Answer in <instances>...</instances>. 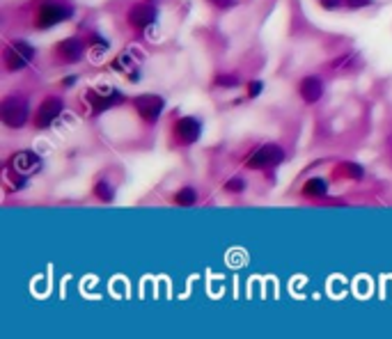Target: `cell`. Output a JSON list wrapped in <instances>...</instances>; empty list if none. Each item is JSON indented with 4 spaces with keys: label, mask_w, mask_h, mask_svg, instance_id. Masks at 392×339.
Masks as SVG:
<instances>
[{
    "label": "cell",
    "mask_w": 392,
    "mask_h": 339,
    "mask_svg": "<svg viewBox=\"0 0 392 339\" xmlns=\"http://www.w3.org/2000/svg\"><path fill=\"white\" fill-rule=\"evenodd\" d=\"M28 115H30V108H28L26 97H21V94L5 97L3 103H0V119L10 129H21L28 122Z\"/></svg>",
    "instance_id": "6da1fadb"
},
{
    "label": "cell",
    "mask_w": 392,
    "mask_h": 339,
    "mask_svg": "<svg viewBox=\"0 0 392 339\" xmlns=\"http://www.w3.org/2000/svg\"><path fill=\"white\" fill-rule=\"evenodd\" d=\"M35 58V49L28 42L19 39V42L10 44L5 49V65L10 71H21L30 65V60Z\"/></svg>",
    "instance_id": "7a4b0ae2"
},
{
    "label": "cell",
    "mask_w": 392,
    "mask_h": 339,
    "mask_svg": "<svg viewBox=\"0 0 392 339\" xmlns=\"http://www.w3.org/2000/svg\"><path fill=\"white\" fill-rule=\"evenodd\" d=\"M10 170L14 174H19V177H30V174L42 170V161H39V156L35 151L23 149V151H17L10 158Z\"/></svg>",
    "instance_id": "3957f363"
},
{
    "label": "cell",
    "mask_w": 392,
    "mask_h": 339,
    "mask_svg": "<svg viewBox=\"0 0 392 339\" xmlns=\"http://www.w3.org/2000/svg\"><path fill=\"white\" fill-rule=\"evenodd\" d=\"M133 106H136L138 115H140L145 122H156V119L161 117V113H163L165 101L158 97V94H140V97L133 101Z\"/></svg>",
    "instance_id": "277c9868"
},
{
    "label": "cell",
    "mask_w": 392,
    "mask_h": 339,
    "mask_svg": "<svg viewBox=\"0 0 392 339\" xmlns=\"http://www.w3.org/2000/svg\"><path fill=\"white\" fill-rule=\"evenodd\" d=\"M62 108H65L62 99H58V97L44 99L42 106L37 108V115H35V124H37V129H49L55 119L62 115Z\"/></svg>",
    "instance_id": "5b68a950"
},
{
    "label": "cell",
    "mask_w": 392,
    "mask_h": 339,
    "mask_svg": "<svg viewBox=\"0 0 392 339\" xmlns=\"http://www.w3.org/2000/svg\"><path fill=\"white\" fill-rule=\"evenodd\" d=\"M284 151L278 145H264L261 149H257L252 154V158L248 161V165L255 170H264V167H275L278 163H282Z\"/></svg>",
    "instance_id": "8992f818"
},
{
    "label": "cell",
    "mask_w": 392,
    "mask_h": 339,
    "mask_svg": "<svg viewBox=\"0 0 392 339\" xmlns=\"http://www.w3.org/2000/svg\"><path fill=\"white\" fill-rule=\"evenodd\" d=\"M71 17V10L65 5H58V3H46V5L39 7L37 14V26L39 28H51L55 23H62Z\"/></svg>",
    "instance_id": "52a82bcc"
},
{
    "label": "cell",
    "mask_w": 392,
    "mask_h": 339,
    "mask_svg": "<svg viewBox=\"0 0 392 339\" xmlns=\"http://www.w3.org/2000/svg\"><path fill=\"white\" fill-rule=\"evenodd\" d=\"M156 14L158 12L152 3H138V5H133L129 10V23L133 28H138V30H142V28L152 26L156 21Z\"/></svg>",
    "instance_id": "ba28073f"
},
{
    "label": "cell",
    "mask_w": 392,
    "mask_h": 339,
    "mask_svg": "<svg viewBox=\"0 0 392 339\" xmlns=\"http://www.w3.org/2000/svg\"><path fill=\"white\" fill-rule=\"evenodd\" d=\"M200 133H202V126L195 117H184L174 124V135H177V140L186 142V145L195 142L197 138H200Z\"/></svg>",
    "instance_id": "9c48e42d"
},
{
    "label": "cell",
    "mask_w": 392,
    "mask_h": 339,
    "mask_svg": "<svg viewBox=\"0 0 392 339\" xmlns=\"http://www.w3.org/2000/svg\"><path fill=\"white\" fill-rule=\"evenodd\" d=\"M87 101H90V106H92L97 113H101V110H108V108L115 106V103H120L122 94L117 90H106V92L90 90L87 92Z\"/></svg>",
    "instance_id": "30bf717a"
},
{
    "label": "cell",
    "mask_w": 392,
    "mask_h": 339,
    "mask_svg": "<svg viewBox=\"0 0 392 339\" xmlns=\"http://www.w3.org/2000/svg\"><path fill=\"white\" fill-rule=\"evenodd\" d=\"M83 42L76 37H69V39H62L60 44H58V49H55V53H58V58L62 60V62H78V60L83 58Z\"/></svg>",
    "instance_id": "8fae6325"
},
{
    "label": "cell",
    "mask_w": 392,
    "mask_h": 339,
    "mask_svg": "<svg viewBox=\"0 0 392 339\" xmlns=\"http://www.w3.org/2000/svg\"><path fill=\"white\" fill-rule=\"evenodd\" d=\"M298 92H300V97H303L307 103H314V101H319L321 94H323V83L319 81L316 76H305L303 81H300Z\"/></svg>",
    "instance_id": "7c38bea8"
},
{
    "label": "cell",
    "mask_w": 392,
    "mask_h": 339,
    "mask_svg": "<svg viewBox=\"0 0 392 339\" xmlns=\"http://www.w3.org/2000/svg\"><path fill=\"white\" fill-rule=\"evenodd\" d=\"M326 181L323 179H310V181L305 183V188H303V193L307 195V197H323L326 195Z\"/></svg>",
    "instance_id": "4fadbf2b"
},
{
    "label": "cell",
    "mask_w": 392,
    "mask_h": 339,
    "mask_svg": "<svg viewBox=\"0 0 392 339\" xmlns=\"http://www.w3.org/2000/svg\"><path fill=\"white\" fill-rule=\"evenodd\" d=\"M195 199H197V193L193 188H181L179 193L174 195V202L179 206H193L195 204Z\"/></svg>",
    "instance_id": "5bb4252c"
},
{
    "label": "cell",
    "mask_w": 392,
    "mask_h": 339,
    "mask_svg": "<svg viewBox=\"0 0 392 339\" xmlns=\"http://www.w3.org/2000/svg\"><path fill=\"white\" fill-rule=\"evenodd\" d=\"M94 195H97L101 202H110V199L115 197V190H113V186H110V183L99 181L97 186H94Z\"/></svg>",
    "instance_id": "9a60e30c"
},
{
    "label": "cell",
    "mask_w": 392,
    "mask_h": 339,
    "mask_svg": "<svg viewBox=\"0 0 392 339\" xmlns=\"http://www.w3.org/2000/svg\"><path fill=\"white\" fill-rule=\"evenodd\" d=\"M342 170H344V174H348V177H353V179H362V174H365L362 167L355 165V163H344Z\"/></svg>",
    "instance_id": "2e32d148"
},
{
    "label": "cell",
    "mask_w": 392,
    "mask_h": 339,
    "mask_svg": "<svg viewBox=\"0 0 392 339\" xmlns=\"http://www.w3.org/2000/svg\"><path fill=\"white\" fill-rule=\"evenodd\" d=\"M225 188H227L229 193H241V190L245 188V181L239 179V177H234V179H229V181L225 183Z\"/></svg>",
    "instance_id": "e0dca14e"
},
{
    "label": "cell",
    "mask_w": 392,
    "mask_h": 339,
    "mask_svg": "<svg viewBox=\"0 0 392 339\" xmlns=\"http://www.w3.org/2000/svg\"><path fill=\"white\" fill-rule=\"evenodd\" d=\"M216 85H223V87H234V85H239V78H234V76H218Z\"/></svg>",
    "instance_id": "ac0fdd59"
},
{
    "label": "cell",
    "mask_w": 392,
    "mask_h": 339,
    "mask_svg": "<svg viewBox=\"0 0 392 339\" xmlns=\"http://www.w3.org/2000/svg\"><path fill=\"white\" fill-rule=\"evenodd\" d=\"M348 7H353V10H360V7H367L371 5V0H344Z\"/></svg>",
    "instance_id": "d6986e66"
},
{
    "label": "cell",
    "mask_w": 392,
    "mask_h": 339,
    "mask_svg": "<svg viewBox=\"0 0 392 339\" xmlns=\"http://www.w3.org/2000/svg\"><path fill=\"white\" fill-rule=\"evenodd\" d=\"M259 92H261V83L259 81H252L250 85H248V94H250V97H257Z\"/></svg>",
    "instance_id": "ffe728a7"
},
{
    "label": "cell",
    "mask_w": 392,
    "mask_h": 339,
    "mask_svg": "<svg viewBox=\"0 0 392 339\" xmlns=\"http://www.w3.org/2000/svg\"><path fill=\"white\" fill-rule=\"evenodd\" d=\"M321 5L326 7V10H337V7H339V0H321Z\"/></svg>",
    "instance_id": "44dd1931"
},
{
    "label": "cell",
    "mask_w": 392,
    "mask_h": 339,
    "mask_svg": "<svg viewBox=\"0 0 392 339\" xmlns=\"http://www.w3.org/2000/svg\"><path fill=\"white\" fill-rule=\"evenodd\" d=\"M211 3H216L218 7H234L236 0H211Z\"/></svg>",
    "instance_id": "7402d4cb"
}]
</instances>
